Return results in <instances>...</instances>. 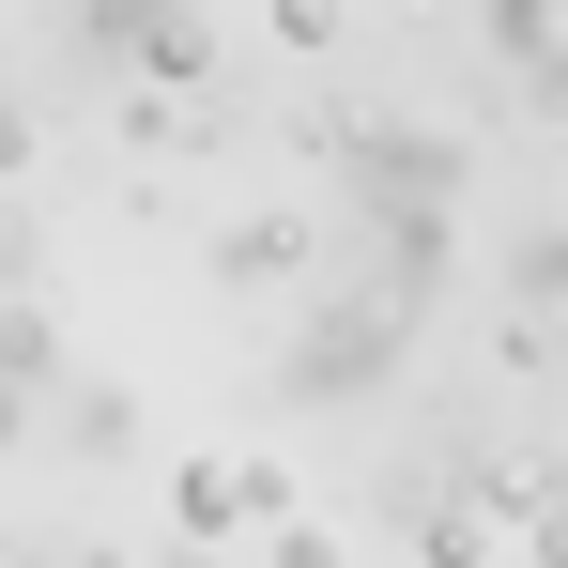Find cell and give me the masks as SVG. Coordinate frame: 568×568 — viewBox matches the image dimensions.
I'll list each match as a JSON object with an SVG mask.
<instances>
[{
	"mask_svg": "<svg viewBox=\"0 0 568 568\" xmlns=\"http://www.w3.org/2000/svg\"><path fill=\"white\" fill-rule=\"evenodd\" d=\"M399 354H415V323H399V307H384L369 277H307L277 384L307 399V415H354V399H384V384H399Z\"/></svg>",
	"mask_w": 568,
	"mask_h": 568,
	"instance_id": "obj_1",
	"label": "cell"
},
{
	"mask_svg": "<svg viewBox=\"0 0 568 568\" xmlns=\"http://www.w3.org/2000/svg\"><path fill=\"white\" fill-rule=\"evenodd\" d=\"M323 170L354 185V215H384V200H476V139H446V123H338Z\"/></svg>",
	"mask_w": 568,
	"mask_h": 568,
	"instance_id": "obj_2",
	"label": "cell"
},
{
	"mask_svg": "<svg viewBox=\"0 0 568 568\" xmlns=\"http://www.w3.org/2000/svg\"><path fill=\"white\" fill-rule=\"evenodd\" d=\"M462 246H476V200H384V215H369V262H354V277H369L399 323H430V307L462 292Z\"/></svg>",
	"mask_w": 568,
	"mask_h": 568,
	"instance_id": "obj_3",
	"label": "cell"
},
{
	"mask_svg": "<svg viewBox=\"0 0 568 568\" xmlns=\"http://www.w3.org/2000/svg\"><path fill=\"white\" fill-rule=\"evenodd\" d=\"M277 507H292V462H262V446H200V462L170 476V523L215 538V554H231V538H262Z\"/></svg>",
	"mask_w": 568,
	"mask_h": 568,
	"instance_id": "obj_4",
	"label": "cell"
},
{
	"mask_svg": "<svg viewBox=\"0 0 568 568\" xmlns=\"http://www.w3.org/2000/svg\"><path fill=\"white\" fill-rule=\"evenodd\" d=\"M200 262H215V292H307L323 277V215H307V200H262V215H231Z\"/></svg>",
	"mask_w": 568,
	"mask_h": 568,
	"instance_id": "obj_5",
	"label": "cell"
},
{
	"mask_svg": "<svg viewBox=\"0 0 568 568\" xmlns=\"http://www.w3.org/2000/svg\"><path fill=\"white\" fill-rule=\"evenodd\" d=\"M47 384H62V323H47V292H0V462L31 446Z\"/></svg>",
	"mask_w": 568,
	"mask_h": 568,
	"instance_id": "obj_6",
	"label": "cell"
},
{
	"mask_svg": "<svg viewBox=\"0 0 568 568\" xmlns=\"http://www.w3.org/2000/svg\"><path fill=\"white\" fill-rule=\"evenodd\" d=\"M108 123H123V154H139V170H170V154H215V139H231V108H215V93H154V78H123Z\"/></svg>",
	"mask_w": 568,
	"mask_h": 568,
	"instance_id": "obj_7",
	"label": "cell"
},
{
	"mask_svg": "<svg viewBox=\"0 0 568 568\" xmlns=\"http://www.w3.org/2000/svg\"><path fill=\"white\" fill-rule=\"evenodd\" d=\"M31 430H62V462H123V446H139V384H93V369H62Z\"/></svg>",
	"mask_w": 568,
	"mask_h": 568,
	"instance_id": "obj_8",
	"label": "cell"
},
{
	"mask_svg": "<svg viewBox=\"0 0 568 568\" xmlns=\"http://www.w3.org/2000/svg\"><path fill=\"white\" fill-rule=\"evenodd\" d=\"M415 568H491V523H476L462 491H430V507H415Z\"/></svg>",
	"mask_w": 568,
	"mask_h": 568,
	"instance_id": "obj_9",
	"label": "cell"
},
{
	"mask_svg": "<svg viewBox=\"0 0 568 568\" xmlns=\"http://www.w3.org/2000/svg\"><path fill=\"white\" fill-rule=\"evenodd\" d=\"M262 31H277L292 62H338L354 47V0H262Z\"/></svg>",
	"mask_w": 568,
	"mask_h": 568,
	"instance_id": "obj_10",
	"label": "cell"
},
{
	"mask_svg": "<svg viewBox=\"0 0 568 568\" xmlns=\"http://www.w3.org/2000/svg\"><path fill=\"white\" fill-rule=\"evenodd\" d=\"M476 31H491V47H507V62H523V78H538V62H554V0H476Z\"/></svg>",
	"mask_w": 568,
	"mask_h": 568,
	"instance_id": "obj_11",
	"label": "cell"
},
{
	"mask_svg": "<svg viewBox=\"0 0 568 568\" xmlns=\"http://www.w3.org/2000/svg\"><path fill=\"white\" fill-rule=\"evenodd\" d=\"M262 568H354V554H338V523H307V507H277V523H262Z\"/></svg>",
	"mask_w": 568,
	"mask_h": 568,
	"instance_id": "obj_12",
	"label": "cell"
},
{
	"mask_svg": "<svg viewBox=\"0 0 568 568\" xmlns=\"http://www.w3.org/2000/svg\"><path fill=\"white\" fill-rule=\"evenodd\" d=\"M31 139H47V123H31V93H16V78H0V185H16V170H31Z\"/></svg>",
	"mask_w": 568,
	"mask_h": 568,
	"instance_id": "obj_13",
	"label": "cell"
},
{
	"mask_svg": "<svg viewBox=\"0 0 568 568\" xmlns=\"http://www.w3.org/2000/svg\"><path fill=\"white\" fill-rule=\"evenodd\" d=\"M31 262H47V246H31V215L0 200V292H31Z\"/></svg>",
	"mask_w": 568,
	"mask_h": 568,
	"instance_id": "obj_14",
	"label": "cell"
},
{
	"mask_svg": "<svg viewBox=\"0 0 568 568\" xmlns=\"http://www.w3.org/2000/svg\"><path fill=\"white\" fill-rule=\"evenodd\" d=\"M0 568H62V538H0Z\"/></svg>",
	"mask_w": 568,
	"mask_h": 568,
	"instance_id": "obj_15",
	"label": "cell"
},
{
	"mask_svg": "<svg viewBox=\"0 0 568 568\" xmlns=\"http://www.w3.org/2000/svg\"><path fill=\"white\" fill-rule=\"evenodd\" d=\"M154 568H231V554H215V538H170V554H154Z\"/></svg>",
	"mask_w": 568,
	"mask_h": 568,
	"instance_id": "obj_16",
	"label": "cell"
},
{
	"mask_svg": "<svg viewBox=\"0 0 568 568\" xmlns=\"http://www.w3.org/2000/svg\"><path fill=\"white\" fill-rule=\"evenodd\" d=\"M62 568H123V554H108V538H78V554H62Z\"/></svg>",
	"mask_w": 568,
	"mask_h": 568,
	"instance_id": "obj_17",
	"label": "cell"
}]
</instances>
